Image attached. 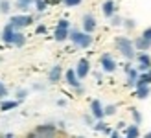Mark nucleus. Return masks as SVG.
<instances>
[{"label": "nucleus", "mask_w": 151, "mask_h": 138, "mask_svg": "<svg viewBox=\"0 0 151 138\" xmlns=\"http://www.w3.org/2000/svg\"><path fill=\"white\" fill-rule=\"evenodd\" d=\"M114 44H116V50L122 53L125 59L131 61V59L137 57V48H134V44H133L131 39H127V37H116Z\"/></svg>", "instance_id": "f257e3e1"}, {"label": "nucleus", "mask_w": 151, "mask_h": 138, "mask_svg": "<svg viewBox=\"0 0 151 138\" xmlns=\"http://www.w3.org/2000/svg\"><path fill=\"white\" fill-rule=\"evenodd\" d=\"M68 39L78 46V48H88L92 44V33H87V32H79V29H70L68 33Z\"/></svg>", "instance_id": "f03ea898"}, {"label": "nucleus", "mask_w": 151, "mask_h": 138, "mask_svg": "<svg viewBox=\"0 0 151 138\" xmlns=\"http://www.w3.org/2000/svg\"><path fill=\"white\" fill-rule=\"evenodd\" d=\"M68 33H70V22L66 20V19H61L57 22V26H55V32H54V39L57 42H63L68 39Z\"/></svg>", "instance_id": "7ed1b4c3"}, {"label": "nucleus", "mask_w": 151, "mask_h": 138, "mask_svg": "<svg viewBox=\"0 0 151 138\" xmlns=\"http://www.w3.org/2000/svg\"><path fill=\"white\" fill-rule=\"evenodd\" d=\"M9 24L15 28V29H20V28H26V26H29V24H33V17L32 15H13L11 17V20H9Z\"/></svg>", "instance_id": "20e7f679"}, {"label": "nucleus", "mask_w": 151, "mask_h": 138, "mask_svg": "<svg viewBox=\"0 0 151 138\" xmlns=\"http://www.w3.org/2000/svg\"><path fill=\"white\" fill-rule=\"evenodd\" d=\"M74 70H76V74H78L79 79H85L87 75H88V72H90V63H88V59H85V57L79 59Z\"/></svg>", "instance_id": "39448f33"}, {"label": "nucleus", "mask_w": 151, "mask_h": 138, "mask_svg": "<svg viewBox=\"0 0 151 138\" xmlns=\"http://www.w3.org/2000/svg\"><path fill=\"white\" fill-rule=\"evenodd\" d=\"M81 26H83V32L92 33L94 29L98 28V22H96V19H94V15H90V13L83 15V19H81Z\"/></svg>", "instance_id": "423d86ee"}, {"label": "nucleus", "mask_w": 151, "mask_h": 138, "mask_svg": "<svg viewBox=\"0 0 151 138\" xmlns=\"http://www.w3.org/2000/svg\"><path fill=\"white\" fill-rule=\"evenodd\" d=\"M100 65H101V70H103V72H107V74H111V72H114V70H116V61L112 59L109 53H103V55H101Z\"/></svg>", "instance_id": "0eeeda50"}, {"label": "nucleus", "mask_w": 151, "mask_h": 138, "mask_svg": "<svg viewBox=\"0 0 151 138\" xmlns=\"http://www.w3.org/2000/svg\"><path fill=\"white\" fill-rule=\"evenodd\" d=\"M138 61V72H144V70H149L151 68V57L147 55L146 52H140V53H137V57H134Z\"/></svg>", "instance_id": "6e6552de"}, {"label": "nucleus", "mask_w": 151, "mask_h": 138, "mask_svg": "<svg viewBox=\"0 0 151 138\" xmlns=\"http://www.w3.org/2000/svg\"><path fill=\"white\" fill-rule=\"evenodd\" d=\"M65 79H66V85H70V87H74V88H78V90H81V79L78 78V74H76V70H66L65 72Z\"/></svg>", "instance_id": "1a4fd4ad"}, {"label": "nucleus", "mask_w": 151, "mask_h": 138, "mask_svg": "<svg viewBox=\"0 0 151 138\" xmlns=\"http://www.w3.org/2000/svg\"><path fill=\"white\" fill-rule=\"evenodd\" d=\"M32 134H33V136H52V134H55V125H52V124L39 125Z\"/></svg>", "instance_id": "9d476101"}, {"label": "nucleus", "mask_w": 151, "mask_h": 138, "mask_svg": "<svg viewBox=\"0 0 151 138\" xmlns=\"http://www.w3.org/2000/svg\"><path fill=\"white\" fill-rule=\"evenodd\" d=\"M15 33H17V29H15L9 22L4 26V29H2V41L6 42V44H11L13 46V39H15Z\"/></svg>", "instance_id": "9b49d317"}, {"label": "nucleus", "mask_w": 151, "mask_h": 138, "mask_svg": "<svg viewBox=\"0 0 151 138\" xmlns=\"http://www.w3.org/2000/svg\"><path fill=\"white\" fill-rule=\"evenodd\" d=\"M90 114H92L96 120H101L105 116V114H103V105H101L100 99H94V101L90 103Z\"/></svg>", "instance_id": "f8f14e48"}, {"label": "nucleus", "mask_w": 151, "mask_h": 138, "mask_svg": "<svg viewBox=\"0 0 151 138\" xmlns=\"http://www.w3.org/2000/svg\"><path fill=\"white\" fill-rule=\"evenodd\" d=\"M125 72H127V87H134L137 83V78H138V68H131L129 65L125 66Z\"/></svg>", "instance_id": "ddd939ff"}, {"label": "nucleus", "mask_w": 151, "mask_h": 138, "mask_svg": "<svg viewBox=\"0 0 151 138\" xmlns=\"http://www.w3.org/2000/svg\"><path fill=\"white\" fill-rule=\"evenodd\" d=\"M101 11H103V15H105L107 19H111L112 15L116 13V4L112 2V0H105L103 6H101Z\"/></svg>", "instance_id": "4468645a"}, {"label": "nucleus", "mask_w": 151, "mask_h": 138, "mask_svg": "<svg viewBox=\"0 0 151 138\" xmlns=\"http://www.w3.org/2000/svg\"><path fill=\"white\" fill-rule=\"evenodd\" d=\"M133 44H134V48H137L138 52H147L151 48V41H147L146 37H138V39H134Z\"/></svg>", "instance_id": "2eb2a0df"}, {"label": "nucleus", "mask_w": 151, "mask_h": 138, "mask_svg": "<svg viewBox=\"0 0 151 138\" xmlns=\"http://www.w3.org/2000/svg\"><path fill=\"white\" fill-rule=\"evenodd\" d=\"M142 85H151V70H144L138 74L134 87H142Z\"/></svg>", "instance_id": "dca6fc26"}, {"label": "nucleus", "mask_w": 151, "mask_h": 138, "mask_svg": "<svg viewBox=\"0 0 151 138\" xmlns=\"http://www.w3.org/2000/svg\"><path fill=\"white\" fill-rule=\"evenodd\" d=\"M19 99H2V103H0V111L2 112H7V111H13V109H17L19 107Z\"/></svg>", "instance_id": "f3484780"}, {"label": "nucleus", "mask_w": 151, "mask_h": 138, "mask_svg": "<svg viewBox=\"0 0 151 138\" xmlns=\"http://www.w3.org/2000/svg\"><path fill=\"white\" fill-rule=\"evenodd\" d=\"M61 75H63V68L59 65H55V66H52V70L48 74V81L50 83H57L59 79H61Z\"/></svg>", "instance_id": "a211bd4d"}, {"label": "nucleus", "mask_w": 151, "mask_h": 138, "mask_svg": "<svg viewBox=\"0 0 151 138\" xmlns=\"http://www.w3.org/2000/svg\"><path fill=\"white\" fill-rule=\"evenodd\" d=\"M127 138H137V136H140V129H138V125L134 124V125H129V127H125V133H124Z\"/></svg>", "instance_id": "6ab92c4d"}, {"label": "nucleus", "mask_w": 151, "mask_h": 138, "mask_svg": "<svg viewBox=\"0 0 151 138\" xmlns=\"http://www.w3.org/2000/svg\"><path fill=\"white\" fill-rule=\"evenodd\" d=\"M147 96H149V85L137 87V98H138V99H146Z\"/></svg>", "instance_id": "aec40b11"}, {"label": "nucleus", "mask_w": 151, "mask_h": 138, "mask_svg": "<svg viewBox=\"0 0 151 138\" xmlns=\"http://www.w3.org/2000/svg\"><path fill=\"white\" fill-rule=\"evenodd\" d=\"M24 42H26L24 33L17 29V33H15V39H13V46H24Z\"/></svg>", "instance_id": "412c9836"}, {"label": "nucleus", "mask_w": 151, "mask_h": 138, "mask_svg": "<svg viewBox=\"0 0 151 138\" xmlns=\"http://www.w3.org/2000/svg\"><path fill=\"white\" fill-rule=\"evenodd\" d=\"M92 127L96 129V131H103V133H111V129H109V127H107V124H105V121H103V118H101V120H98V121H96V124H94Z\"/></svg>", "instance_id": "4be33fe9"}, {"label": "nucleus", "mask_w": 151, "mask_h": 138, "mask_svg": "<svg viewBox=\"0 0 151 138\" xmlns=\"http://www.w3.org/2000/svg\"><path fill=\"white\" fill-rule=\"evenodd\" d=\"M32 4H33V0H17V7H19L20 11L29 9V7H32Z\"/></svg>", "instance_id": "5701e85b"}, {"label": "nucleus", "mask_w": 151, "mask_h": 138, "mask_svg": "<svg viewBox=\"0 0 151 138\" xmlns=\"http://www.w3.org/2000/svg\"><path fill=\"white\" fill-rule=\"evenodd\" d=\"M131 116H133V120H134V124H137V125L142 124V114H140L138 109H134V107H133V109H131Z\"/></svg>", "instance_id": "b1692460"}, {"label": "nucleus", "mask_w": 151, "mask_h": 138, "mask_svg": "<svg viewBox=\"0 0 151 138\" xmlns=\"http://www.w3.org/2000/svg\"><path fill=\"white\" fill-rule=\"evenodd\" d=\"M11 9V4H9V0H0V13H9Z\"/></svg>", "instance_id": "393cba45"}, {"label": "nucleus", "mask_w": 151, "mask_h": 138, "mask_svg": "<svg viewBox=\"0 0 151 138\" xmlns=\"http://www.w3.org/2000/svg\"><path fill=\"white\" fill-rule=\"evenodd\" d=\"M114 112H116V105H107V107H103V114H105V116H112Z\"/></svg>", "instance_id": "a878e982"}, {"label": "nucleus", "mask_w": 151, "mask_h": 138, "mask_svg": "<svg viewBox=\"0 0 151 138\" xmlns=\"http://www.w3.org/2000/svg\"><path fill=\"white\" fill-rule=\"evenodd\" d=\"M33 4H35V9L39 11V13H42L44 9H46V2H44V0H35Z\"/></svg>", "instance_id": "bb28decb"}, {"label": "nucleus", "mask_w": 151, "mask_h": 138, "mask_svg": "<svg viewBox=\"0 0 151 138\" xmlns=\"http://www.w3.org/2000/svg\"><path fill=\"white\" fill-rule=\"evenodd\" d=\"M122 22H124V20L120 19L118 15H112V17H111V24H112V26H122Z\"/></svg>", "instance_id": "cd10ccee"}, {"label": "nucleus", "mask_w": 151, "mask_h": 138, "mask_svg": "<svg viewBox=\"0 0 151 138\" xmlns=\"http://www.w3.org/2000/svg\"><path fill=\"white\" fill-rule=\"evenodd\" d=\"M63 2H65L66 7H76V6L81 4V0H63Z\"/></svg>", "instance_id": "c85d7f7f"}, {"label": "nucleus", "mask_w": 151, "mask_h": 138, "mask_svg": "<svg viewBox=\"0 0 151 138\" xmlns=\"http://www.w3.org/2000/svg\"><path fill=\"white\" fill-rule=\"evenodd\" d=\"M4 98H7V87L0 81V99H4Z\"/></svg>", "instance_id": "c756f323"}, {"label": "nucleus", "mask_w": 151, "mask_h": 138, "mask_svg": "<svg viewBox=\"0 0 151 138\" xmlns=\"http://www.w3.org/2000/svg\"><path fill=\"white\" fill-rule=\"evenodd\" d=\"M122 24H124V26H125L127 29H133L134 26H137V24H134V20H133V19H125V20L122 22Z\"/></svg>", "instance_id": "7c9ffc66"}, {"label": "nucleus", "mask_w": 151, "mask_h": 138, "mask_svg": "<svg viewBox=\"0 0 151 138\" xmlns=\"http://www.w3.org/2000/svg\"><path fill=\"white\" fill-rule=\"evenodd\" d=\"M26 96H28V90H24V88H22V90H17V99H19V101H22Z\"/></svg>", "instance_id": "2f4dec72"}, {"label": "nucleus", "mask_w": 151, "mask_h": 138, "mask_svg": "<svg viewBox=\"0 0 151 138\" xmlns=\"http://www.w3.org/2000/svg\"><path fill=\"white\" fill-rule=\"evenodd\" d=\"M142 37H146L147 41H151V26H149V28H146L144 32H142Z\"/></svg>", "instance_id": "473e14b6"}, {"label": "nucleus", "mask_w": 151, "mask_h": 138, "mask_svg": "<svg viewBox=\"0 0 151 138\" xmlns=\"http://www.w3.org/2000/svg\"><path fill=\"white\" fill-rule=\"evenodd\" d=\"M44 32H46V28H44V26H37V33H44Z\"/></svg>", "instance_id": "72a5a7b5"}, {"label": "nucleus", "mask_w": 151, "mask_h": 138, "mask_svg": "<svg viewBox=\"0 0 151 138\" xmlns=\"http://www.w3.org/2000/svg\"><path fill=\"white\" fill-rule=\"evenodd\" d=\"M109 134H111V136H114V138H118V136H120V133H118V131H111Z\"/></svg>", "instance_id": "f704fd0d"}, {"label": "nucleus", "mask_w": 151, "mask_h": 138, "mask_svg": "<svg viewBox=\"0 0 151 138\" xmlns=\"http://www.w3.org/2000/svg\"><path fill=\"white\" fill-rule=\"evenodd\" d=\"M85 121L87 124H92V116H85Z\"/></svg>", "instance_id": "c9c22d12"}, {"label": "nucleus", "mask_w": 151, "mask_h": 138, "mask_svg": "<svg viewBox=\"0 0 151 138\" xmlns=\"http://www.w3.org/2000/svg\"><path fill=\"white\" fill-rule=\"evenodd\" d=\"M147 136H149V138H151V131H149V133H147Z\"/></svg>", "instance_id": "e433bc0d"}, {"label": "nucleus", "mask_w": 151, "mask_h": 138, "mask_svg": "<svg viewBox=\"0 0 151 138\" xmlns=\"http://www.w3.org/2000/svg\"><path fill=\"white\" fill-rule=\"evenodd\" d=\"M33 2H35V0H33Z\"/></svg>", "instance_id": "4c0bfd02"}]
</instances>
